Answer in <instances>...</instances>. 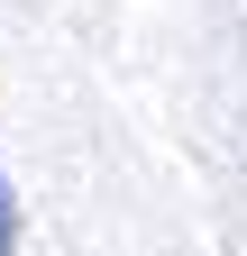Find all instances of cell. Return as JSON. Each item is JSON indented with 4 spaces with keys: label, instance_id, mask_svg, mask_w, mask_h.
<instances>
[{
    "label": "cell",
    "instance_id": "1",
    "mask_svg": "<svg viewBox=\"0 0 247 256\" xmlns=\"http://www.w3.org/2000/svg\"><path fill=\"white\" fill-rule=\"evenodd\" d=\"M10 238H18V202H10V183H0V256H10Z\"/></svg>",
    "mask_w": 247,
    "mask_h": 256
}]
</instances>
